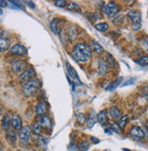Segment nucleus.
<instances>
[{"label": "nucleus", "mask_w": 148, "mask_h": 151, "mask_svg": "<svg viewBox=\"0 0 148 151\" xmlns=\"http://www.w3.org/2000/svg\"><path fill=\"white\" fill-rule=\"evenodd\" d=\"M108 65L107 61L104 60L103 58L98 59V74L99 76H104L107 73L108 70Z\"/></svg>", "instance_id": "nucleus-16"}, {"label": "nucleus", "mask_w": 148, "mask_h": 151, "mask_svg": "<svg viewBox=\"0 0 148 151\" xmlns=\"http://www.w3.org/2000/svg\"><path fill=\"white\" fill-rule=\"evenodd\" d=\"M127 122H128V116H121V117L119 118V119H118L117 125H118V127H119L121 129H123V128L126 126Z\"/></svg>", "instance_id": "nucleus-27"}, {"label": "nucleus", "mask_w": 148, "mask_h": 151, "mask_svg": "<svg viewBox=\"0 0 148 151\" xmlns=\"http://www.w3.org/2000/svg\"><path fill=\"white\" fill-rule=\"evenodd\" d=\"M134 78H131V79H129V80L126 81L125 83H124V84L122 85V87H125V86L132 85V84H134Z\"/></svg>", "instance_id": "nucleus-37"}, {"label": "nucleus", "mask_w": 148, "mask_h": 151, "mask_svg": "<svg viewBox=\"0 0 148 151\" xmlns=\"http://www.w3.org/2000/svg\"><path fill=\"white\" fill-rule=\"evenodd\" d=\"M19 140L22 145H26L31 137V128L28 126L23 127L19 130Z\"/></svg>", "instance_id": "nucleus-5"}, {"label": "nucleus", "mask_w": 148, "mask_h": 151, "mask_svg": "<svg viewBox=\"0 0 148 151\" xmlns=\"http://www.w3.org/2000/svg\"><path fill=\"white\" fill-rule=\"evenodd\" d=\"M16 137H17V135L15 130H10L9 129L8 131H6V139L10 143L14 144L16 141Z\"/></svg>", "instance_id": "nucleus-21"}, {"label": "nucleus", "mask_w": 148, "mask_h": 151, "mask_svg": "<svg viewBox=\"0 0 148 151\" xmlns=\"http://www.w3.org/2000/svg\"><path fill=\"white\" fill-rule=\"evenodd\" d=\"M108 114L110 115V116L113 118V119H119V118L122 116V112L120 111L119 109H117L116 106H112L110 107V109L108 111Z\"/></svg>", "instance_id": "nucleus-18"}, {"label": "nucleus", "mask_w": 148, "mask_h": 151, "mask_svg": "<svg viewBox=\"0 0 148 151\" xmlns=\"http://www.w3.org/2000/svg\"><path fill=\"white\" fill-rule=\"evenodd\" d=\"M66 69H67V72H68V75L70 76V78H73L74 80L76 81V83H78V84H81V81L79 79V77H78V75H77V72L76 71V69L74 68L71 65L66 62Z\"/></svg>", "instance_id": "nucleus-13"}, {"label": "nucleus", "mask_w": 148, "mask_h": 151, "mask_svg": "<svg viewBox=\"0 0 148 151\" xmlns=\"http://www.w3.org/2000/svg\"><path fill=\"white\" fill-rule=\"evenodd\" d=\"M11 126L13 127V128L15 130H20L21 128H22V119H21V117L15 114L13 115L12 118H11Z\"/></svg>", "instance_id": "nucleus-14"}, {"label": "nucleus", "mask_w": 148, "mask_h": 151, "mask_svg": "<svg viewBox=\"0 0 148 151\" xmlns=\"http://www.w3.org/2000/svg\"><path fill=\"white\" fill-rule=\"evenodd\" d=\"M110 130L113 131V132L117 133V134H121V128L118 127L117 124L114 123V122L110 123Z\"/></svg>", "instance_id": "nucleus-31"}, {"label": "nucleus", "mask_w": 148, "mask_h": 151, "mask_svg": "<svg viewBox=\"0 0 148 151\" xmlns=\"http://www.w3.org/2000/svg\"><path fill=\"white\" fill-rule=\"evenodd\" d=\"M10 3H11L12 5H15L16 8H21V9H24V6H22V3H21L20 1H14V0H12V1H9Z\"/></svg>", "instance_id": "nucleus-35"}, {"label": "nucleus", "mask_w": 148, "mask_h": 151, "mask_svg": "<svg viewBox=\"0 0 148 151\" xmlns=\"http://www.w3.org/2000/svg\"><path fill=\"white\" fill-rule=\"evenodd\" d=\"M109 26L107 22H101V23H98V24H96L94 25V28L97 30L100 31V32H105L107 31Z\"/></svg>", "instance_id": "nucleus-26"}, {"label": "nucleus", "mask_w": 148, "mask_h": 151, "mask_svg": "<svg viewBox=\"0 0 148 151\" xmlns=\"http://www.w3.org/2000/svg\"><path fill=\"white\" fill-rule=\"evenodd\" d=\"M2 15H3V10L0 8V16H2Z\"/></svg>", "instance_id": "nucleus-43"}, {"label": "nucleus", "mask_w": 148, "mask_h": 151, "mask_svg": "<svg viewBox=\"0 0 148 151\" xmlns=\"http://www.w3.org/2000/svg\"><path fill=\"white\" fill-rule=\"evenodd\" d=\"M41 126L39 125L38 122H36L32 125V130L36 135H39L41 133Z\"/></svg>", "instance_id": "nucleus-33"}, {"label": "nucleus", "mask_w": 148, "mask_h": 151, "mask_svg": "<svg viewBox=\"0 0 148 151\" xmlns=\"http://www.w3.org/2000/svg\"><path fill=\"white\" fill-rule=\"evenodd\" d=\"M147 101H148V96H147Z\"/></svg>", "instance_id": "nucleus-44"}, {"label": "nucleus", "mask_w": 148, "mask_h": 151, "mask_svg": "<svg viewBox=\"0 0 148 151\" xmlns=\"http://www.w3.org/2000/svg\"><path fill=\"white\" fill-rule=\"evenodd\" d=\"M77 120L80 125H84V122L87 121V116L83 113H79V114L77 115Z\"/></svg>", "instance_id": "nucleus-32"}, {"label": "nucleus", "mask_w": 148, "mask_h": 151, "mask_svg": "<svg viewBox=\"0 0 148 151\" xmlns=\"http://www.w3.org/2000/svg\"><path fill=\"white\" fill-rule=\"evenodd\" d=\"M35 75H36V72L34 69L32 68H28V69H26L24 70L22 73H21V75L19 76V81L21 82H23V83H26L31 79H33L34 77H35Z\"/></svg>", "instance_id": "nucleus-9"}, {"label": "nucleus", "mask_w": 148, "mask_h": 151, "mask_svg": "<svg viewBox=\"0 0 148 151\" xmlns=\"http://www.w3.org/2000/svg\"><path fill=\"white\" fill-rule=\"evenodd\" d=\"M107 65H108V67H110V68H115V66H116L115 58H114L113 55H111L110 53H107Z\"/></svg>", "instance_id": "nucleus-25"}, {"label": "nucleus", "mask_w": 148, "mask_h": 151, "mask_svg": "<svg viewBox=\"0 0 148 151\" xmlns=\"http://www.w3.org/2000/svg\"><path fill=\"white\" fill-rule=\"evenodd\" d=\"M27 66L26 61L21 60V59H16L11 64V69L14 73H19L22 72Z\"/></svg>", "instance_id": "nucleus-8"}, {"label": "nucleus", "mask_w": 148, "mask_h": 151, "mask_svg": "<svg viewBox=\"0 0 148 151\" xmlns=\"http://www.w3.org/2000/svg\"><path fill=\"white\" fill-rule=\"evenodd\" d=\"M97 121V115H96V112L94 111H92L89 117H88V119H87V125L89 128H91L94 124H96V122Z\"/></svg>", "instance_id": "nucleus-22"}, {"label": "nucleus", "mask_w": 148, "mask_h": 151, "mask_svg": "<svg viewBox=\"0 0 148 151\" xmlns=\"http://www.w3.org/2000/svg\"><path fill=\"white\" fill-rule=\"evenodd\" d=\"M25 4L26 5H27L29 7H31V8H35L36 7V5L34 4V2H32V1H25Z\"/></svg>", "instance_id": "nucleus-38"}, {"label": "nucleus", "mask_w": 148, "mask_h": 151, "mask_svg": "<svg viewBox=\"0 0 148 151\" xmlns=\"http://www.w3.org/2000/svg\"><path fill=\"white\" fill-rule=\"evenodd\" d=\"M49 110V104L46 101H41L37 104L36 107V113L37 116H42L46 115V113Z\"/></svg>", "instance_id": "nucleus-10"}, {"label": "nucleus", "mask_w": 148, "mask_h": 151, "mask_svg": "<svg viewBox=\"0 0 148 151\" xmlns=\"http://www.w3.org/2000/svg\"><path fill=\"white\" fill-rule=\"evenodd\" d=\"M122 81H123V78H122V77H121V78H118L115 81H114L113 83H111V84L108 86L107 88V91H113V90L116 89V88L118 87V86L120 85V83H121Z\"/></svg>", "instance_id": "nucleus-24"}, {"label": "nucleus", "mask_w": 148, "mask_h": 151, "mask_svg": "<svg viewBox=\"0 0 148 151\" xmlns=\"http://www.w3.org/2000/svg\"><path fill=\"white\" fill-rule=\"evenodd\" d=\"M1 126L2 128L6 131H8L10 127H11V117L9 116L8 114H6L3 116L2 121H1Z\"/></svg>", "instance_id": "nucleus-17"}, {"label": "nucleus", "mask_w": 148, "mask_h": 151, "mask_svg": "<svg viewBox=\"0 0 148 151\" xmlns=\"http://www.w3.org/2000/svg\"><path fill=\"white\" fill-rule=\"evenodd\" d=\"M41 88V82L37 78H33L26 83L22 87V91L26 96H32Z\"/></svg>", "instance_id": "nucleus-2"}, {"label": "nucleus", "mask_w": 148, "mask_h": 151, "mask_svg": "<svg viewBox=\"0 0 148 151\" xmlns=\"http://www.w3.org/2000/svg\"><path fill=\"white\" fill-rule=\"evenodd\" d=\"M92 48L86 43H77L72 50V58L78 63H87L92 58Z\"/></svg>", "instance_id": "nucleus-1"}, {"label": "nucleus", "mask_w": 148, "mask_h": 151, "mask_svg": "<svg viewBox=\"0 0 148 151\" xmlns=\"http://www.w3.org/2000/svg\"><path fill=\"white\" fill-rule=\"evenodd\" d=\"M65 24H66L65 20H63L61 18H54L50 22V28L55 34L58 35L63 31Z\"/></svg>", "instance_id": "nucleus-4"}, {"label": "nucleus", "mask_w": 148, "mask_h": 151, "mask_svg": "<svg viewBox=\"0 0 148 151\" xmlns=\"http://www.w3.org/2000/svg\"><path fill=\"white\" fill-rule=\"evenodd\" d=\"M97 119L103 126L107 124L108 122V110L104 109V110L100 111L97 116Z\"/></svg>", "instance_id": "nucleus-15"}, {"label": "nucleus", "mask_w": 148, "mask_h": 151, "mask_svg": "<svg viewBox=\"0 0 148 151\" xmlns=\"http://www.w3.org/2000/svg\"><path fill=\"white\" fill-rule=\"evenodd\" d=\"M103 9H104V12L105 13V15H107L109 17L112 18L117 15V13L119 11V6L115 2L110 1L103 7Z\"/></svg>", "instance_id": "nucleus-3"}, {"label": "nucleus", "mask_w": 148, "mask_h": 151, "mask_svg": "<svg viewBox=\"0 0 148 151\" xmlns=\"http://www.w3.org/2000/svg\"><path fill=\"white\" fill-rule=\"evenodd\" d=\"M38 123L41 126V127H44L46 129H50L52 127V119L47 115L40 116V119H39Z\"/></svg>", "instance_id": "nucleus-12"}, {"label": "nucleus", "mask_w": 148, "mask_h": 151, "mask_svg": "<svg viewBox=\"0 0 148 151\" xmlns=\"http://www.w3.org/2000/svg\"><path fill=\"white\" fill-rule=\"evenodd\" d=\"M129 136L134 140H137V141H139V140H142L144 137V132L140 127L134 126L130 129Z\"/></svg>", "instance_id": "nucleus-6"}, {"label": "nucleus", "mask_w": 148, "mask_h": 151, "mask_svg": "<svg viewBox=\"0 0 148 151\" xmlns=\"http://www.w3.org/2000/svg\"><path fill=\"white\" fill-rule=\"evenodd\" d=\"M2 113H3V106L0 105V116L2 115Z\"/></svg>", "instance_id": "nucleus-41"}, {"label": "nucleus", "mask_w": 148, "mask_h": 151, "mask_svg": "<svg viewBox=\"0 0 148 151\" xmlns=\"http://www.w3.org/2000/svg\"><path fill=\"white\" fill-rule=\"evenodd\" d=\"M37 144H38L39 147H46V144H47V140H46V137L39 136L37 137Z\"/></svg>", "instance_id": "nucleus-29"}, {"label": "nucleus", "mask_w": 148, "mask_h": 151, "mask_svg": "<svg viewBox=\"0 0 148 151\" xmlns=\"http://www.w3.org/2000/svg\"><path fill=\"white\" fill-rule=\"evenodd\" d=\"M55 5L58 7H66V5H67V2L66 1V0H56V1H55Z\"/></svg>", "instance_id": "nucleus-34"}, {"label": "nucleus", "mask_w": 148, "mask_h": 151, "mask_svg": "<svg viewBox=\"0 0 148 151\" xmlns=\"http://www.w3.org/2000/svg\"><path fill=\"white\" fill-rule=\"evenodd\" d=\"M79 151H87L90 147V143L88 141H83L77 145Z\"/></svg>", "instance_id": "nucleus-28"}, {"label": "nucleus", "mask_w": 148, "mask_h": 151, "mask_svg": "<svg viewBox=\"0 0 148 151\" xmlns=\"http://www.w3.org/2000/svg\"><path fill=\"white\" fill-rule=\"evenodd\" d=\"M91 139L93 140V142H94V143H96V144H97V143H99V140H98L97 138H96V137H92Z\"/></svg>", "instance_id": "nucleus-40"}, {"label": "nucleus", "mask_w": 148, "mask_h": 151, "mask_svg": "<svg viewBox=\"0 0 148 151\" xmlns=\"http://www.w3.org/2000/svg\"><path fill=\"white\" fill-rule=\"evenodd\" d=\"M10 47V40L6 37L0 38V53H4Z\"/></svg>", "instance_id": "nucleus-19"}, {"label": "nucleus", "mask_w": 148, "mask_h": 151, "mask_svg": "<svg viewBox=\"0 0 148 151\" xmlns=\"http://www.w3.org/2000/svg\"><path fill=\"white\" fill-rule=\"evenodd\" d=\"M2 37H3V30L0 28V38H2Z\"/></svg>", "instance_id": "nucleus-42"}, {"label": "nucleus", "mask_w": 148, "mask_h": 151, "mask_svg": "<svg viewBox=\"0 0 148 151\" xmlns=\"http://www.w3.org/2000/svg\"><path fill=\"white\" fill-rule=\"evenodd\" d=\"M91 48H93V51L96 52L97 54H98V55H102V54L104 53V47L96 40H92Z\"/></svg>", "instance_id": "nucleus-20"}, {"label": "nucleus", "mask_w": 148, "mask_h": 151, "mask_svg": "<svg viewBox=\"0 0 148 151\" xmlns=\"http://www.w3.org/2000/svg\"><path fill=\"white\" fill-rule=\"evenodd\" d=\"M66 7L69 10V11H75V12L81 13V8H80L79 5L77 4V3H75V2H70V3H68Z\"/></svg>", "instance_id": "nucleus-23"}, {"label": "nucleus", "mask_w": 148, "mask_h": 151, "mask_svg": "<svg viewBox=\"0 0 148 151\" xmlns=\"http://www.w3.org/2000/svg\"><path fill=\"white\" fill-rule=\"evenodd\" d=\"M68 149H69V151H79L77 146L75 145V144H71V145L69 146V148H68Z\"/></svg>", "instance_id": "nucleus-36"}, {"label": "nucleus", "mask_w": 148, "mask_h": 151, "mask_svg": "<svg viewBox=\"0 0 148 151\" xmlns=\"http://www.w3.org/2000/svg\"><path fill=\"white\" fill-rule=\"evenodd\" d=\"M140 66H147L148 65V56H143L135 61Z\"/></svg>", "instance_id": "nucleus-30"}, {"label": "nucleus", "mask_w": 148, "mask_h": 151, "mask_svg": "<svg viewBox=\"0 0 148 151\" xmlns=\"http://www.w3.org/2000/svg\"><path fill=\"white\" fill-rule=\"evenodd\" d=\"M7 6V2L5 0H0V6L1 7H6Z\"/></svg>", "instance_id": "nucleus-39"}, {"label": "nucleus", "mask_w": 148, "mask_h": 151, "mask_svg": "<svg viewBox=\"0 0 148 151\" xmlns=\"http://www.w3.org/2000/svg\"><path fill=\"white\" fill-rule=\"evenodd\" d=\"M9 52L13 56L23 57V56H26L27 54V49L21 44H16L11 48H10Z\"/></svg>", "instance_id": "nucleus-7"}, {"label": "nucleus", "mask_w": 148, "mask_h": 151, "mask_svg": "<svg viewBox=\"0 0 148 151\" xmlns=\"http://www.w3.org/2000/svg\"><path fill=\"white\" fill-rule=\"evenodd\" d=\"M128 18L134 23L133 25H141V21H142V17L141 13L138 11H135V10H132V11L128 12L127 14Z\"/></svg>", "instance_id": "nucleus-11"}]
</instances>
